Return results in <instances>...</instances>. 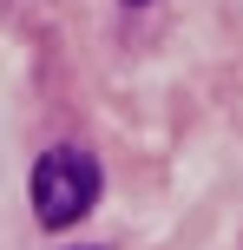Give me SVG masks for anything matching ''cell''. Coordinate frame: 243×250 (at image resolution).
<instances>
[{
	"mask_svg": "<svg viewBox=\"0 0 243 250\" xmlns=\"http://www.w3.org/2000/svg\"><path fill=\"white\" fill-rule=\"evenodd\" d=\"M26 198H33V217L46 230L79 224V217L92 211V198H99V165H92V151H79V145L39 151L33 178H26Z\"/></svg>",
	"mask_w": 243,
	"mask_h": 250,
	"instance_id": "1",
	"label": "cell"
},
{
	"mask_svg": "<svg viewBox=\"0 0 243 250\" xmlns=\"http://www.w3.org/2000/svg\"><path fill=\"white\" fill-rule=\"evenodd\" d=\"M125 7H145V0H125Z\"/></svg>",
	"mask_w": 243,
	"mask_h": 250,
	"instance_id": "2",
	"label": "cell"
}]
</instances>
